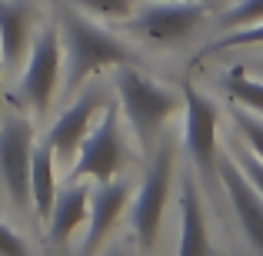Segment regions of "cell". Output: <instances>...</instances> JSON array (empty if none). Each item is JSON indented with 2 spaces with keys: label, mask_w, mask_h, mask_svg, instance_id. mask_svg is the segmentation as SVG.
Listing matches in <instances>:
<instances>
[{
  "label": "cell",
  "mask_w": 263,
  "mask_h": 256,
  "mask_svg": "<svg viewBox=\"0 0 263 256\" xmlns=\"http://www.w3.org/2000/svg\"><path fill=\"white\" fill-rule=\"evenodd\" d=\"M107 256H127V253H120V250H110Z\"/></svg>",
  "instance_id": "25"
},
{
  "label": "cell",
  "mask_w": 263,
  "mask_h": 256,
  "mask_svg": "<svg viewBox=\"0 0 263 256\" xmlns=\"http://www.w3.org/2000/svg\"><path fill=\"white\" fill-rule=\"evenodd\" d=\"M180 93H183V113H186L183 127L186 150L200 170H217V116H220L217 103L200 93L190 80H183Z\"/></svg>",
  "instance_id": "8"
},
{
  "label": "cell",
  "mask_w": 263,
  "mask_h": 256,
  "mask_svg": "<svg viewBox=\"0 0 263 256\" xmlns=\"http://www.w3.org/2000/svg\"><path fill=\"white\" fill-rule=\"evenodd\" d=\"M114 87H117V96H120V110L127 116L130 130H134L137 143H140V150L154 153L167 120L180 110V96L170 87H163L160 80L137 70L134 64L114 67Z\"/></svg>",
  "instance_id": "1"
},
{
  "label": "cell",
  "mask_w": 263,
  "mask_h": 256,
  "mask_svg": "<svg viewBox=\"0 0 263 256\" xmlns=\"http://www.w3.org/2000/svg\"><path fill=\"white\" fill-rule=\"evenodd\" d=\"M263 20V0H240L237 7L220 13V27L223 30H240V27H253Z\"/></svg>",
  "instance_id": "19"
},
{
  "label": "cell",
  "mask_w": 263,
  "mask_h": 256,
  "mask_svg": "<svg viewBox=\"0 0 263 256\" xmlns=\"http://www.w3.org/2000/svg\"><path fill=\"white\" fill-rule=\"evenodd\" d=\"M253 77H263V60H257V64H253Z\"/></svg>",
  "instance_id": "24"
},
{
  "label": "cell",
  "mask_w": 263,
  "mask_h": 256,
  "mask_svg": "<svg viewBox=\"0 0 263 256\" xmlns=\"http://www.w3.org/2000/svg\"><path fill=\"white\" fill-rule=\"evenodd\" d=\"M103 107H107V96H103L100 90H90V93H84L73 107H67L64 113H60V120L53 123L50 133H47V147L53 150L57 163H67V167L73 163L80 143L87 140V133L93 130V123L100 120Z\"/></svg>",
  "instance_id": "9"
},
{
  "label": "cell",
  "mask_w": 263,
  "mask_h": 256,
  "mask_svg": "<svg viewBox=\"0 0 263 256\" xmlns=\"http://www.w3.org/2000/svg\"><path fill=\"white\" fill-rule=\"evenodd\" d=\"M130 203V183L120 176L100 180L97 186H90V213H87V240H84V256H97L100 243L107 240V233L114 230L117 216L127 210Z\"/></svg>",
  "instance_id": "10"
},
{
  "label": "cell",
  "mask_w": 263,
  "mask_h": 256,
  "mask_svg": "<svg viewBox=\"0 0 263 256\" xmlns=\"http://www.w3.org/2000/svg\"><path fill=\"white\" fill-rule=\"evenodd\" d=\"M230 156H233V163L240 167V173L247 176V183H250L253 190L263 196V160H260V156H253L250 150L243 147V143H240V147H233Z\"/></svg>",
  "instance_id": "21"
},
{
  "label": "cell",
  "mask_w": 263,
  "mask_h": 256,
  "mask_svg": "<svg viewBox=\"0 0 263 256\" xmlns=\"http://www.w3.org/2000/svg\"><path fill=\"white\" fill-rule=\"evenodd\" d=\"M64 37H67V87H84L100 70H114L120 64H134V53L120 44L110 30L93 24L84 13H64Z\"/></svg>",
  "instance_id": "2"
},
{
  "label": "cell",
  "mask_w": 263,
  "mask_h": 256,
  "mask_svg": "<svg viewBox=\"0 0 263 256\" xmlns=\"http://www.w3.org/2000/svg\"><path fill=\"white\" fill-rule=\"evenodd\" d=\"M263 44V20L253 27H240V30H223L213 44H206L200 50V57H213V53L233 50V47H260Z\"/></svg>",
  "instance_id": "17"
},
{
  "label": "cell",
  "mask_w": 263,
  "mask_h": 256,
  "mask_svg": "<svg viewBox=\"0 0 263 256\" xmlns=\"http://www.w3.org/2000/svg\"><path fill=\"white\" fill-rule=\"evenodd\" d=\"M233 127H237V133H240V143H243L253 156L263 160V116L240 107V110H233Z\"/></svg>",
  "instance_id": "18"
},
{
  "label": "cell",
  "mask_w": 263,
  "mask_h": 256,
  "mask_svg": "<svg viewBox=\"0 0 263 256\" xmlns=\"http://www.w3.org/2000/svg\"><path fill=\"white\" fill-rule=\"evenodd\" d=\"M77 7L90 17H107V20H123L134 13V0H77Z\"/></svg>",
  "instance_id": "20"
},
{
  "label": "cell",
  "mask_w": 263,
  "mask_h": 256,
  "mask_svg": "<svg viewBox=\"0 0 263 256\" xmlns=\"http://www.w3.org/2000/svg\"><path fill=\"white\" fill-rule=\"evenodd\" d=\"M90 213V186L84 180H67L64 190H57V200L50 206V240L53 243H67V240L77 233V226L87 223Z\"/></svg>",
  "instance_id": "14"
},
{
  "label": "cell",
  "mask_w": 263,
  "mask_h": 256,
  "mask_svg": "<svg viewBox=\"0 0 263 256\" xmlns=\"http://www.w3.org/2000/svg\"><path fill=\"white\" fill-rule=\"evenodd\" d=\"M203 20L206 7L200 0H157L127 20V30L154 44H174V40L190 37Z\"/></svg>",
  "instance_id": "6"
},
{
  "label": "cell",
  "mask_w": 263,
  "mask_h": 256,
  "mask_svg": "<svg viewBox=\"0 0 263 256\" xmlns=\"http://www.w3.org/2000/svg\"><path fill=\"white\" fill-rule=\"evenodd\" d=\"M217 173H220V183H223L227 196H230V206H233V213H237L250 246L263 256V196L247 183V176L240 173L237 163H233V156L220 160Z\"/></svg>",
  "instance_id": "12"
},
{
  "label": "cell",
  "mask_w": 263,
  "mask_h": 256,
  "mask_svg": "<svg viewBox=\"0 0 263 256\" xmlns=\"http://www.w3.org/2000/svg\"><path fill=\"white\" fill-rule=\"evenodd\" d=\"M127 163H130V150H127V136H123V127H120V110L114 103H107L103 116L93 123L87 140L80 143L67 180H93V183L114 180L120 176V170Z\"/></svg>",
  "instance_id": "4"
},
{
  "label": "cell",
  "mask_w": 263,
  "mask_h": 256,
  "mask_svg": "<svg viewBox=\"0 0 263 256\" xmlns=\"http://www.w3.org/2000/svg\"><path fill=\"white\" fill-rule=\"evenodd\" d=\"M33 127L24 116H7L0 123V180L17 206L30 203V163H33Z\"/></svg>",
  "instance_id": "7"
},
{
  "label": "cell",
  "mask_w": 263,
  "mask_h": 256,
  "mask_svg": "<svg viewBox=\"0 0 263 256\" xmlns=\"http://www.w3.org/2000/svg\"><path fill=\"white\" fill-rule=\"evenodd\" d=\"M177 256H210V233H206V213L200 203L197 180L183 176V196H180V240Z\"/></svg>",
  "instance_id": "13"
},
{
  "label": "cell",
  "mask_w": 263,
  "mask_h": 256,
  "mask_svg": "<svg viewBox=\"0 0 263 256\" xmlns=\"http://www.w3.org/2000/svg\"><path fill=\"white\" fill-rule=\"evenodd\" d=\"M60 67H64L60 30L57 27H44L33 37L30 53L24 60V77L17 80V103L30 107L33 113H47L60 84Z\"/></svg>",
  "instance_id": "5"
},
{
  "label": "cell",
  "mask_w": 263,
  "mask_h": 256,
  "mask_svg": "<svg viewBox=\"0 0 263 256\" xmlns=\"http://www.w3.org/2000/svg\"><path fill=\"white\" fill-rule=\"evenodd\" d=\"M53 167H57V156L44 140L40 147H33V163H30V203L40 220L50 216V206L57 200V173H53Z\"/></svg>",
  "instance_id": "15"
},
{
  "label": "cell",
  "mask_w": 263,
  "mask_h": 256,
  "mask_svg": "<svg viewBox=\"0 0 263 256\" xmlns=\"http://www.w3.org/2000/svg\"><path fill=\"white\" fill-rule=\"evenodd\" d=\"M4 73L7 70H4V60H0V107H4Z\"/></svg>",
  "instance_id": "23"
},
{
  "label": "cell",
  "mask_w": 263,
  "mask_h": 256,
  "mask_svg": "<svg viewBox=\"0 0 263 256\" xmlns=\"http://www.w3.org/2000/svg\"><path fill=\"white\" fill-rule=\"evenodd\" d=\"M37 10L30 0H0V60L7 73H20L33 44Z\"/></svg>",
  "instance_id": "11"
},
{
  "label": "cell",
  "mask_w": 263,
  "mask_h": 256,
  "mask_svg": "<svg viewBox=\"0 0 263 256\" xmlns=\"http://www.w3.org/2000/svg\"><path fill=\"white\" fill-rule=\"evenodd\" d=\"M174 156H177L174 140H157V150L150 153V167L140 180L134 206H130V226H134V240L143 256L154 253L157 237H160V220H163V210H167L174 167H177Z\"/></svg>",
  "instance_id": "3"
},
{
  "label": "cell",
  "mask_w": 263,
  "mask_h": 256,
  "mask_svg": "<svg viewBox=\"0 0 263 256\" xmlns=\"http://www.w3.org/2000/svg\"><path fill=\"white\" fill-rule=\"evenodd\" d=\"M223 90L243 110L263 116V77H253L247 67H233V70L223 73Z\"/></svg>",
  "instance_id": "16"
},
{
  "label": "cell",
  "mask_w": 263,
  "mask_h": 256,
  "mask_svg": "<svg viewBox=\"0 0 263 256\" xmlns=\"http://www.w3.org/2000/svg\"><path fill=\"white\" fill-rule=\"evenodd\" d=\"M0 256H30L27 253V243L4 223H0Z\"/></svg>",
  "instance_id": "22"
}]
</instances>
